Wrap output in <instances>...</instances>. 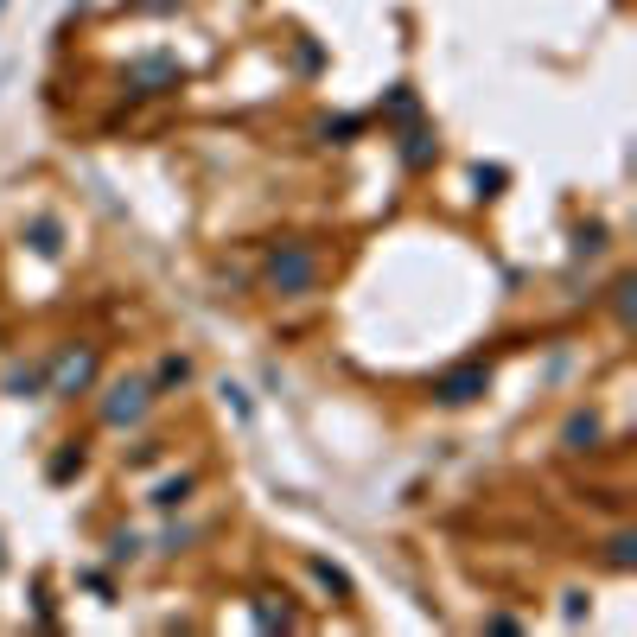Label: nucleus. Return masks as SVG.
<instances>
[{
	"mask_svg": "<svg viewBox=\"0 0 637 637\" xmlns=\"http://www.w3.org/2000/svg\"><path fill=\"white\" fill-rule=\"evenodd\" d=\"M268 274H274V287H300L306 274H313V255H300V249H294V255H274Z\"/></svg>",
	"mask_w": 637,
	"mask_h": 637,
	"instance_id": "f257e3e1",
	"label": "nucleus"
}]
</instances>
